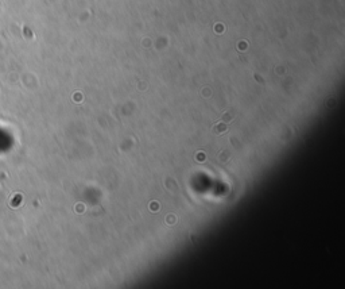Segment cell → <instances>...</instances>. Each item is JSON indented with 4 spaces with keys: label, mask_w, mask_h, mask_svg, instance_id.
Masks as SVG:
<instances>
[{
    "label": "cell",
    "mask_w": 345,
    "mask_h": 289,
    "mask_svg": "<svg viewBox=\"0 0 345 289\" xmlns=\"http://www.w3.org/2000/svg\"><path fill=\"white\" fill-rule=\"evenodd\" d=\"M225 130H227V126H224V124H217V126L213 128V134L220 135V134H223Z\"/></svg>",
    "instance_id": "cell-1"
},
{
    "label": "cell",
    "mask_w": 345,
    "mask_h": 289,
    "mask_svg": "<svg viewBox=\"0 0 345 289\" xmlns=\"http://www.w3.org/2000/svg\"><path fill=\"white\" fill-rule=\"evenodd\" d=\"M229 157H230V153L229 152H223V153H221V155H220V159H221L223 162H225V161H227Z\"/></svg>",
    "instance_id": "cell-2"
},
{
    "label": "cell",
    "mask_w": 345,
    "mask_h": 289,
    "mask_svg": "<svg viewBox=\"0 0 345 289\" xmlns=\"http://www.w3.org/2000/svg\"><path fill=\"white\" fill-rule=\"evenodd\" d=\"M167 222L169 223H175V216H167Z\"/></svg>",
    "instance_id": "cell-3"
}]
</instances>
